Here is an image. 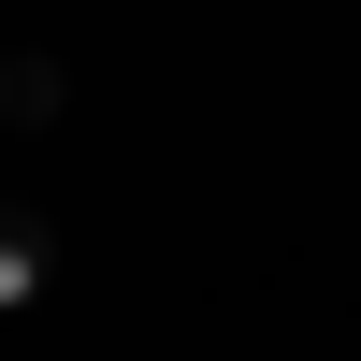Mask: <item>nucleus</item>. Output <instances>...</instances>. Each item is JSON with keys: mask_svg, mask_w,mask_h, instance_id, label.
I'll list each match as a JSON object with an SVG mask.
<instances>
[{"mask_svg": "<svg viewBox=\"0 0 361 361\" xmlns=\"http://www.w3.org/2000/svg\"><path fill=\"white\" fill-rule=\"evenodd\" d=\"M58 289V217L44 202H0V318H29Z\"/></svg>", "mask_w": 361, "mask_h": 361, "instance_id": "nucleus-1", "label": "nucleus"}, {"mask_svg": "<svg viewBox=\"0 0 361 361\" xmlns=\"http://www.w3.org/2000/svg\"><path fill=\"white\" fill-rule=\"evenodd\" d=\"M0 116H15V130H44V116H58V58H29V44L0 58Z\"/></svg>", "mask_w": 361, "mask_h": 361, "instance_id": "nucleus-2", "label": "nucleus"}, {"mask_svg": "<svg viewBox=\"0 0 361 361\" xmlns=\"http://www.w3.org/2000/svg\"><path fill=\"white\" fill-rule=\"evenodd\" d=\"M0 130H15V116H0Z\"/></svg>", "mask_w": 361, "mask_h": 361, "instance_id": "nucleus-3", "label": "nucleus"}]
</instances>
